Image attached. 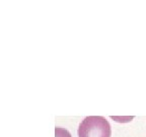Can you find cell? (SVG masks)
Here are the masks:
<instances>
[{
    "instance_id": "6da1fadb",
    "label": "cell",
    "mask_w": 146,
    "mask_h": 137,
    "mask_svg": "<svg viewBox=\"0 0 146 137\" xmlns=\"http://www.w3.org/2000/svg\"><path fill=\"white\" fill-rule=\"evenodd\" d=\"M78 137H111L109 121L100 116H88L80 123Z\"/></svg>"
},
{
    "instance_id": "7a4b0ae2",
    "label": "cell",
    "mask_w": 146,
    "mask_h": 137,
    "mask_svg": "<svg viewBox=\"0 0 146 137\" xmlns=\"http://www.w3.org/2000/svg\"><path fill=\"white\" fill-rule=\"evenodd\" d=\"M55 137H71V134L64 128L56 127L55 128Z\"/></svg>"
}]
</instances>
